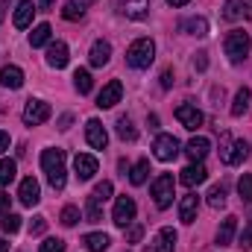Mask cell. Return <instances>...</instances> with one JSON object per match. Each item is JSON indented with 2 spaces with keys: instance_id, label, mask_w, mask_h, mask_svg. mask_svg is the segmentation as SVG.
<instances>
[{
  "instance_id": "cell-9",
  "label": "cell",
  "mask_w": 252,
  "mask_h": 252,
  "mask_svg": "<svg viewBox=\"0 0 252 252\" xmlns=\"http://www.w3.org/2000/svg\"><path fill=\"white\" fill-rule=\"evenodd\" d=\"M205 179H208V170H205L202 161H190L188 167L182 170V176H179V182H182L185 188H196V185H202Z\"/></svg>"
},
{
  "instance_id": "cell-35",
  "label": "cell",
  "mask_w": 252,
  "mask_h": 252,
  "mask_svg": "<svg viewBox=\"0 0 252 252\" xmlns=\"http://www.w3.org/2000/svg\"><path fill=\"white\" fill-rule=\"evenodd\" d=\"M208 205L211 208H223L226 205V188L223 185H214V188L208 190Z\"/></svg>"
},
{
  "instance_id": "cell-14",
  "label": "cell",
  "mask_w": 252,
  "mask_h": 252,
  "mask_svg": "<svg viewBox=\"0 0 252 252\" xmlns=\"http://www.w3.org/2000/svg\"><path fill=\"white\" fill-rule=\"evenodd\" d=\"M73 170H76V179H79V182H88V179H94V173H97V158L88 156V153H79V156L73 158Z\"/></svg>"
},
{
  "instance_id": "cell-10",
  "label": "cell",
  "mask_w": 252,
  "mask_h": 252,
  "mask_svg": "<svg viewBox=\"0 0 252 252\" xmlns=\"http://www.w3.org/2000/svg\"><path fill=\"white\" fill-rule=\"evenodd\" d=\"M176 121L185 126V129H199L202 126V112L196 109V106H190V103H182V106H176Z\"/></svg>"
},
{
  "instance_id": "cell-11",
  "label": "cell",
  "mask_w": 252,
  "mask_h": 252,
  "mask_svg": "<svg viewBox=\"0 0 252 252\" xmlns=\"http://www.w3.org/2000/svg\"><path fill=\"white\" fill-rule=\"evenodd\" d=\"M176 250V232L170 229V226H164L153 241H150V247L144 252H173Z\"/></svg>"
},
{
  "instance_id": "cell-2",
  "label": "cell",
  "mask_w": 252,
  "mask_h": 252,
  "mask_svg": "<svg viewBox=\"0 0 252 252\" xmlns=\"http://www.w3.org/2000/svg\"><path fill=\"white\" fill-rule=\"evenodd\" d=\"M153 59H156V44H153V38H138V41H132L129 50H126V64L135 67V70L150 67Z\"/></svg>"
},
{
  "instance_id": "cell-33",
  "label": "cell",
  "mask_w": 252,
  "mask_h": 252,
  "mask_svg": "<svg viewBox=\"0 0 252 252\" xmlns=\"http://www.w3.org/2000/svg\"><path fill=\"white\" fill-rule=\"evenodd\" d=\"M118 138H121V141H135V138H138V129H135V126H132V121H129V118H118Z\"/></svg>"
},
{
  "instance_id": "cell-25",
  "label": "cell",
  "mask_w": 252,
  "mask_h": 252,
  "mask_svg": "<svg viewBox=\"0 0 252 252\" xmlns=\"http://www.w3.org/2000/svg\"><path fill=\"white\" fill-rule=\"evenodd\" d=\"M82 244H85V250H88V252H106L112 241H109V235H106V232H91V235H85V241H82Z\"/></svg>"
},
{
  "instance_id": "cell-5",
  "label": "cell",
  "mask_w": 252,
  "mask_h": 252,
  "mask_svg": "<svg viewBox=\"0 0 252 252\" xmlns=\"http://www.w3.org/2000/svg\"><path fill=\"white\" fill-rule=\"evenodd\" d=\"M247 156H250V141H244V138L229 141V135H223V147H220V158H223V164L235 167V164H241Z\"/></svg>"
},
{
  "instance_id": "cell-4",
  "label": "cell",
  "mask_w": 252,
  "mask_h": 252,
  "mask_svg": "<svg viewBox=\"0 0 252 252\" xmlns=\"http://www.w3.org/2000/svg\"><path fill=\"white\" fill-rule=\"evenodd\" d=\"M173 196H176V179L170 173H158L156 182H153V202L158 208H170Z\"/></svg>"
},
{
  "instance_id": "cell-28",
  "label": "cell",
  "mask_w": 252,
  "mask_h": 252,
  "mask_svg": "<svg viewBox=\"0 0 252 252\" xmlns=\"http://www.w3.org/2000/svg\"><path fill=\"white\" fill-rule=\"evenodd\" d=\"M147 176H150V161H147V158L135 161V167L129 170V182H132V185H144Z\"/></svg>"
},
{
  "instance_id": "cell-22",
  "label": "cell",
  "mask_w": 252,
  "mask_h": 252,
  "mask_svg": "<svg viewBox=\"0 0 252 252\" xmlns=\"http://www.w3.org/2000/svg\"><path fill=\"white\" fill-rule=\"evenodd\" d=\"M208 150H211V141H208V138H202V135H196V138H190V141H188L185 156H188L190 161H202V158L208 156Z\"/></svg>"
},
{
  "instance_id": "cell-43",
  "label": "cell",
  "mask_w": 252,
  "mask_h": 252,
  "mask_svg": "<svg viewBox=\"0 0 252 252\" xmlns=\"http://www.w3.org/2000/svg\"><path fill=\"white\" fill-rule=\"evenodd\" d=\"M141 238H144V226H132V229L126 232V241H129V244H138Z\"/></svg>"
},
{
  "instance_id": "cell-1",
  "label": "cell",
  "mask_w": 252,
  "mask_h": 252,
  "mask_svg": "<svg viewBox=\"0 0 252 252\" xmlns=\"http://www.w3.org/2000/svg\"><path fill=\"white\" fill-rule=\"evenodd\" d=\"M41 170L47 173V182H50V188L53 190H62L64 188V150H56V147H50V150H44L41 153Z\"/></svg>"
},
{
  "instance_id": "cell-27",
  "label": "cell",
  "mask_w": 252,
  "mask_h": 252,
  "mask_svg": "<svg viewBox=\"0 0 252 252\" xmlns=\"http://www.w3.org/2000/svg\"><path fill=\"white\" fill-rule=\"evenodd\" d=\"M50 24H38V27H32V32H30V44L32 47H44V44H50Z\"/></svg>"
},
{
  "instance_id": "cell-51",
  "label": "cell",
  "mask_w": 252,
  "mask_h": 252,
  "mask_svg": "<svg viewBox=\"0 0 252 252\" xmlns=\"http://www.w3.org/2000/svg\"><path fill=\"white\" fill-rule=\"evenodd\" d=\"M167 3H170V6H188L190 0H167Z\"/></svg>"
},
{
  "instance_id": "cell-21",
  "label": "cell",
  "mask_w": 252,
  "mask_h": 252,
  "mask_svg": "<svg viewBox=\"0 0 252 252\" xmlns=\"http://www.w3.org/2000/svg\"><path fill=\"white\" fill-rule=\"evenodd\" d=\"M109 59H112V44L109 41H94L91 44V53H88V62L94 64V67H103V64H109Z\"/></svg>"
},
{
  "instance_id": "cell-8",
  "label": "cell",
  "mask_w": 252,
  "mask_h": 252,
  "mask_svg": "<svg viewBox=\"0 0 252 252\" xmlns=\"http://www.w3.org/2000/svg\"><path fill=\"white\" fill-rule=\"evenodd\" d=\"M153 156H156L158 161H173V158L179 156V141H176L173 135H158L156 144H153Z\"/></svg>"
},
{
  "instance_id": "cell-30",
  "label": "cell",
  "mask_w": 252,
  "mask_h": 252,
  "mask_svg": "<svg viewBox=\"0 0 252 252\" xmlns=\"http://www.w3.org/2000/svg\"><path fill=\"white\" fill-rule=\"evenodd\" d=\"M91 85H94V79H91V73H88L85 67H79V70L73 73V88H76L79 94H88V91H91Z\"/></svg>"
},
{
  "instance_id": "cell-3",
  "label": "cell",
  "mask_w": 252,
  "mask_h": 252,
  "mask_svg": "<svg viewBox=\"0 0 252 252\" xmlns=\"http://www.w3.org/2000/svg\"><path fill=\"white\" fill-rule=\"evenodd\" d=\"M223 47H226V56H229V62H244L247 56H250V35L244 32V30H232L229 35H226V41H223Z\"/></svg>"
},
{
  "instance_id": "cell-52",
  "label": "cell",
  "mask_w": 252,
  "mask_h": 252,
  "mask_svg": "<svg viewBox=\"0 0 252 252\" xmlns=\"http://www.w3.org/2000/svg\"><path fill=\"white\" fill-rule=\"evenodd\" d=\"M0 252H9V244H6L3 238H0Z\"/></svg>"
},
{
  "instance_id": "cell-46",
  "label": "cell",
  "mask_w": 252,
  "mask_h": 252,
  "mask_svg": "<svg viewBox=\"0 0 252 252\" xmlns=\"http://www.w3.org/2000/svg\"><path fill=\"white\" fill-rule=\"evenodd\" d=\"M6 211H9V193L0 190V214H6Z\"/></svg>"
},
{
  "instance_id": "cell-45",
  "label": "cell",
  "mask_w": 252,
  "mask_h": 252,
  "mask_svg": "<svg viewBox=\"0 0 252 252\" xmlns=\"http://www.w3.org/2000/svg\"><path fill=\"white\" fill-rule=\"evenodd\" d=\"M173 85V70H164L161 73V88H170Z\"/></svg>"
},
{
  "instance_id": "cell-7",
  "label": "cell",
  "mask_w": 252,
  "mask_h": 252,
  "mask_svg": "<svg viewBox=\"0 0 252 252\" xmlns=\"http://www.w3.org/2000/svg\"><path fill=\"white\" fill-rule=\"evenodd\" d=\"M135 211H138V208H135V199H132V196H126V193L124 196H118V199H115V211H112L115 226L126 229V226L135 220Z\"/></svg>"
},
{
  "instance_id": "cell-40",
  "label": "cell",
  "mask_w": 252,
  "mask_h": 252,
  "mask_svg": "<svg viewBox=\"0 0 252 252\" xmlns=\"http://www.w3.org/2000/svg\"><path fill=\"white\" fill-rule=\"evenodd\" d=\"M238 247H241V250H252V220L244 226V232H241V238H238Z\"/></svg>"
},
{
  "instance_id": "cell-26",
  "label": "cell",
  "mask_w": 252,
  "mask_h": 252,
  "mask_svg": "<svg viewBox=\"0 0 252 252\" xmlns=\"http://www.w3.org/2000/svg\"><path fill=\"white\" fill-rule=\"evenodd\" d=\"M85 220L88 223H100L103 220V199H97L94 193L85 199Z\"/></svg>"
},
{
  "instance_id": "cell-49",
  "label": "cell",
  "mask_w": 252,
  "mask_h": 252,
  "mask_svg": "<svg viewBox=\"0 0 252 252\" xmlns=\"http://www.w3.org/2000/svg\"><path fill=\"white\" fill-rule=\"evenodd\" d=\"M147 124H150V129H156V126H158V118H156V115H150V118H147Z\"/></svg>"
},
{
  "instance_id": "cell-12",
  "label": "cell",
  "mask_w": 252,
  "mask_h": 252,
  "mask_svg": "<svg viewBox=\"0 0 252 252\" xmlns=\"http://www.w3.org/2000/svg\"><path fill=\"white\" fill-rule=\"evenodd\" d=\"M32 15H35V3L32 0H21L15 6V15H12L15 30H30L32 27Z\"/></svg>"
},
{
  "instance_id": "cell-31",
  "label": "cell",
  "mask_w": 252,
  "mask_h": 252,
  "mask_svg": "<svg viewBox=\"0 0 252 252\" xmlns=\"http://www.w3.org/2000/svg\"><path fill=\"white\" fill-rule=\"evenodd\" d=\"M244 12H247V3L244 0H226V6H223V18L226 21H238Z\"/></svg>"
},
{
  "instance_id": "cell-38",
  "label": "cell",
  "mask_w": 252,
  "mask_h": 252,
  "mask_svg": "<svg viewBox=\"0 0 252 252\" xmlns=\"http://www.w3.org/2000/svg\"><path fill=\"white\" fill-rule=\"evenodd\" d=\"M18 229H21V217H18V214H6V217H3V232H6V235H15Z\"/></svg>"
},
{
  "instance_id": "cell-47",
  "label": "cell",
  "mask_w": 252,
  "mask_h": 252,
  "mask_svg": "<svg viewBox=\"0 0 252 252\" xmlns=\"http://www.w3.org/2000/svg\"><path fill=\"white\" fill-rule=\"evenodd\" d=\"M6 150H9V135L0 132V153H6Z\"/></svg>"
},
{
  "instance_id": "cell-6",
  "label": "cell",
  "mask_w": 252,
  "mask_h": 252,
  "mask_svg": "<svg viewBox=\"0 0 252 252\" xmlns=\"http://www.w3.org/2000/svg\"><path fill=\"white\" fill-rule=\"evenodd\" d=\"M50 115H53L50 103H44V100H27L24 124H27V126H41L44 121H50Z\"/></svg>"
},
{
  "instance_id": "cell-53",
  "label": "cell",
  "mask_w": 252,
  "mask_h": 252,
  "mask_svg": "<svg viewBox=\"0 0 252 252\" xmlns=\"http://www.w3.org/2000/svg\"><path fill=\"white\" fill-rule=\"evenodd\" d=\"M247 9H250V18H252V3H250V6H247Z\"/></svg>"
},
{
  "instance_id": "cell-13",
  "label": "cell",
  "mask_w": 252,
  "mask_h": 252,
  "mask_svg": "<svg viewBox=\"0 0 252 252\" xmlns=\"http://www.w3.org/2000/svg\"><path fill=\"white\" fill-rule=\"evenodd\" d=\"M121 97H124V85H121V79H112V82L100 91L97 106H100V109H112V106H118V103H121Z\"/></svg>"
},
{
  "instance_id": "cell-44",
  "label": "cell",
  "mask_w": 252,
  "mask_h": 252,
  "mask_svg": "<svg viewBox=\"0 0 252 252\" xmlns=\"http://www.w3.org/2000/svg\"><path fill=\"white\" fill-rule=\"evenodd\" d=\"M205 56H208V53H202V50L193 53V67H196V70H205V67H208V59H205Z\"/></svg>"
},
{
  "instance_id": "cell-15",
  "label": "cell",
  "mask_w": 252,
  "mask_h": 252,
  "mask_svg": "<svg viewBox=\"0 0 252 252\" xmlns=\"http://www.w3.org/2000/svg\"><path fill=\"white\" fill-rule=\"evenodd\" d=\"M85 141H88L94 150H106L109 135H106V129H103V124H100L97 118H91V121L85 124Z\"/></svg>"
},
{
  "instance_id": "cell-42",
  "label": "cell",
  "mask_w": 252,
  "mask_h": 252,
  "mask_svg": "<svg viewBox=\"0 0 252 252\" xmlns=\"http://www.w3.org/2000/svg\"><path fill=\"white\" fill-rule=\"evenodd\" d=\"M44 229H47V217H41V214L32 217V223H30V235H41Z\"/></svg>"
},
{
  "instance_id": "cell-23",
  "label": "cell",
  "mask_w": 252,
  "mask_h": 252,
  "mask_svg": "<svg viewBox=\"0 0 252 252\" xmlns=\"http://www.w3.org/2000/svg\"><path fill=\"white\" fill-rule=\"evenodd\" d=\"M0 85H6V88H21V85H24V70H21L18 64L0 67Z\"/></svg>"
},
{
  "instance_id": "cell-48",
  "label": "cell",
  "mask_w": 252,
  "mask_h": 252,
  "mask_svg": "<svg viewBox=\"0 0 252 252\" xmlns=\"http://www.w3.org/2000/svg\"><path fill=\"white\" fill-rule=\"evenodd\" d=\"M70 121H73V118H70V115H64L62 121H59V124H62V126H59V129H67V126H70Z\"/></svg>"
},
{
  "instance_id": "cell-29",
  "label": "cell",
  "mask_w": 252,
  "mask_h": 252,
  "mask_svg": "<svg viewBox=\"0 0 252 252\" xmlns=\"http://www.w3.org/2000/svg\"><path fill=\"white\" fill-rule=\"evenodd\" d=\"M250 88H241L238 94H235V103H232V118H241V115H247V109H250Z\"/></svg>"
},
{
  "instance_id": "cell-36",
  "label": "cell",
  "mask_w": 252,
  "mask_h": 252,
  "mask_svg": "<svg viewBox=\"0 0 252 252\" xmlns=\"http://www.w3.org/2000/svg\"><path fill=\"white\" fill-rule=\"evenodd\" d=\"M238 193H241V199L252 202V173H244V176H241V182H238Z\"/></svg>"
},
{
  "instance_id": "cell-19",
  "label": "cell",
  "mask_w": 252,
  "mask_h": 252,
  "mask_svg": "<svg viewBox=\"0 0 252 252\" xmlns=\"http://www.w3.org/2000/svg\"><path fill=\"white\" fill-rule=\"evenodd\" d=\"M196 211H199V196H196V193H185V196L179 199V220L190 226V223L196 220Z\"/></svg>"
},
{
  "instance_id": "cell-50",
  "label": "cell",
  "mask_w": 252,
  "mask_h": 252,
  "mask_svg": "<svg viewBox=\"0 0 252 252\" xmlns=\"http://www.w3.org/2000/svg\"><path fill=\"white\" fill-rule=\"evenodd\" d=\"M53 3H56V0H38V6H41V9H50Z\"/></svg>"
},
{
  "instance_id": "cell-34",
  "label": "cell",
  "mask_w": 252,
  "mask_h": 252,
  "mask_svg": "<svg viewBox=\"0 0 252 252\" xmlns=\"http://www.w3.org/2000/svg\"><path fill=\"white\" fill-rule=\"evenodd\" d=\"M82 15H85V6L76 3V0H67V3L62 6V18L64 21H79Z\"/></svg>"
},
{
  "instance_id": "cell-32",
  "label": "cell",
  "mask_w": 252,
  "mask_h": 252,
  "mask_svg": "<svg viewBox=\"0 0 252 252\" xmlns=\"http://www.w3.org/2000/svg\"><path fill=\"white\" fill-rule=\"evenodd\" d=\"M15 173H18V164H15L12 158H0V185H3V188L15 179Z\"/></svg>"
},
{
  "instance_id": "cell-16",
  "label": "cell",
  "mask_w": 252,
  "mask_h": 252,
  "mask_svg": "<svg viewBox=\"0 0 252 252\" xmlns=\"http://www.w3.org/2000/svg\"><path fill=\"white\" fill-rule=\"evenodd\" d=\"M67 62H70L67 44H64V41H50V44H47V64L56 67V70H62V67H67Z\"/></svg>"
},
{
  "instance_id": "cell-41",
  "label": "cell",
  "mask_w": 252,
  "mask_h": 252,
  "mask_svg": "<svg viewBox=\"0 0 252 252\" xmlns=\"http://www.w3.org/2000/svg\"><path fill=\"white\" fill-rule=\"evenodd\" d=\"M112 182H109V179H106V182H100V185H97V188H94V196H97V199H103V202H106V199H109V196H112Z\"/></svg>"
},
{
  "instance_id": "cell-17",
  "label": "cell",
  "mask_w": 252,
  "mask_h": 252,
  "mask_svg": "<svg viewBox=\"0 0 252 252\" xmlns=\"http://www.w3.org/2000/svg\"><path fill=\"white\" fill-rule=\"evenodd\" d=\"M118 6H121V12H124L126 18H132V21H144L150 15V0H118Z\"/></svg>"
},
{
  "instance_id": "cell-20",
  "label": "cell",
  "mask_w": 252,
  "mask_h": 252,
  "mask_svg": "<svg viewBox=\"0 0 252 252\" xmlns=\"http://www.w3.org/2000/svg\"><path fill=\"white\" fill-rule=\"evenodd\" d=\"M235 232H238V217H235V214L223 217V223H220V229H217V247H229V244L235 241Z\"/></svg>"
},
{
  "instance_id": "cell-18",
  "label": "cell",
  "mask_w": 252,
  "mask_h": 252,
  "mask_svg": "<svg viewBox=\"0 0 252 252\" xmlns=\"http://www.w3.org/2000/svg\"><path fill=\"white\" fill-rule=\"evenodd\" d=\"M18 199H21L24 205H30V208L41 199V188H38V182H35L32 176H27V179L21 182V188H18Z\"/></svg>"
},
{
  "instance_id": "cell-39",
  "label": "cell",
  "mask_w": 252,
  "mask_h": 252,
  "mask_svg": "<svg viewBox=\"0 0 252 252\" xmlns=\"http://www.w3.org/2000/svg\"><path fill=\"white\" fill-rule=\"evenodd\" d=\"M38 252H64V241L62 238H47V241L38 247Z\"/></svg>"
},
{
  "instance_id": "cell-24",
  "label": "cell",
  "mask_w": 252,
  "mask_h": 252,
  "mask_svg": "<svg viewBox=\"0 0 252 252\" xmlns=\"http://www.w3.org/2000/svg\"><path fill=\"white\" fill-rule=\"evenodd\" d=\"M179 30L188 32V35H196V38H205L208 35V21L205 18H185L179 24Z\"/></svg>"
},
{
  "instance_id": "cell-37",
  "label": "cell",
  "mask_w": 252,
  "mask_h": 252,
  "mask_svg": "<svg viewBox=\"0 0 252 252\" xmlns=\"http://www.w3.org/2000/svg\"><path fill=\"white\" fill-rule=\"evenodd\" d=\"M62 223L64 226H76L79 223V208L76 205H64L62 208Z\"/></svg>"
}]
</instances>
